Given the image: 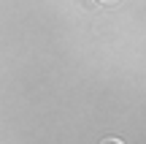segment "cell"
Returning <instances> with one entry per match:
<instances>
[{
	"label": "cell",
	"instance_id": "obj_3",
	"mask_svg": "<svg viewBox=\"0 0 146 144\" xmlns=\"http://www.w3.org/2000/svg\"><path fill=\"white\" fill-rule=\"evenodd\" d=\"M98 3H116V0H98Z\"/></svg>",
	"mask_w": 146,
	"mask_h": 144
},
{
	"label": "cell",
	"instance_id": "obj_1",
	"mask_svg": "<svg viewBox=\"0 0 146 144\" xmlns=\"http://www.w3.org/2000/svg\"><path fill=\"white\" fill-rule=\"evenodd\" d=\"M81 5L87 11H92V8H98V0H81Z\"/></svg>",
	"mask_w": 146,
	"mask_h": 144
},
{
	"label": "cell",
	"instance_id": "obj_2",
	"mask_svg": "<svg viewBox=\"0 0 146 144\" xmlns=\"http://www.w3.org/2000/svg\"><path fill=\"white\" fill-rule=\"evenodd\" d=\"M100 144H125V141H122V139H103Z\"/></svg>",
	"mask_w": 146,
	"mask_h": 144
}]
</instances>
